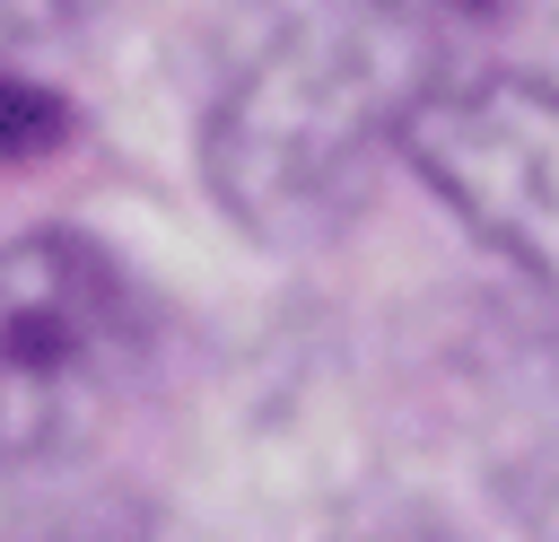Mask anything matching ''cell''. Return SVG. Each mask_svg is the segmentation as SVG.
Segmentation results:
<instances>
[{
	"label": "cell",
	"instance_id": "obj_3",
	"mask_svg": "<svg viewBox=\"0 0 559 542\" xmlns=\"http://www.w3.org/2000/svg\"><path fill=\"white\" fill-rule=\"evenodd\" d=\"M402 157L559 315V87L524 70H445L411 105Z\"/></svg>",
	"mask_w": 559,
	"mask_h": 542
},
{
	"label": "cell",
	"instance_id": "obj_5",
	"mask_svg": "<svg viewBox=\"0 0 559 542\" xmlns=\"http://www.w3.org/2000/svg\"><path fill=\"white\" fill-rule=\"evenodd\" d=\"M114 0H0V26L9 35H79V26H96Z\"/></svg>",
	"mask_w": 559,
	"mask_h": 542
},
{
	"label": "cell",
	"instance_id": "obj_6",
	"mask_svg": "<svg viewBox=\"0 0 559 542\" xmlns=\"http://www.w3.org/2000/svg\"><path fill=\"white\" fill-rule=\"evenodd\" d=\"M35 542H131V533H114L105 516H61V525H44Z\"/></svg>",
	"mask_w": 559,
	"mask_h": 542
},
{
	"label": "cell",
	"instance_id": "obj_4",
	"mask_svg": "<svg viewBox=\"0 0 559 542\" xmlns=\"http://www.w3.org/2000/svg\"><path fill=\"white\" fill-rule=\"evenodd\" d=\"M52 131H61V105H52L35 79L0 70V157H26V149H44Z\"/></svg>",
	"mask_w": 559,
	"mask_h": 542
},
{
	"label": "cell",
	"instance_id": "obj_2",
	"mask_svg": "<svg viewBox=\"0 0 559 542\" xmlns=\"http://www.w3.org/2000/svg\"><path fill=\"white\" fill-rule=\"evenodd\" d=\"M148 358V306L131 271L70 236L35 227L0 245V472L79 455Z\"/></svg>",
	"mask_w": 559,
	"mask_h": 542
},
{
	"label": "cell",
	"instance_id": "obj_1",
	"mask_svg": "<svg viewBox=\"0 0 559 542\" xmlns=\"http://www.w3.org/2000/svg\"><path fill=\"white\" fill-rule=\"evenodd\" d=\"M437 79L445 44L419 0H236L201 175L245 236L280 254L323 245Z\"/></svg>",
	"mask_w": 559,
	"mask_h": 542
}]
</instances>
